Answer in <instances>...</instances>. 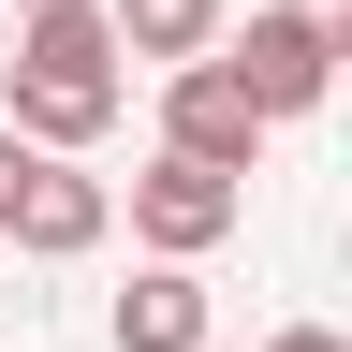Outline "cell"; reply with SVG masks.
Here are the masks:
<instances>
[{
    "instance_id": "obj_1",
    "label": "cell",
    "mask_w": 352,
    "mask_h": 352,
    "mask_svg": "<svg viewBox=\"0 0 352 352\" xmlns=\"http://www.w3.org/2000/svg\"><path fill=\"white\" fill-rule=\"evenodd\" d=\"M0 74H15L0 118H15L30 147H74L88 162L118 132V103H132V30H118V0H59V15H15V59Z\"/></svg>"
},
{
    "instance_id": "obj_2",
    "label": "cell",
    "mask_w": 352,
    "mask_h": 352,
    "mask_svg": "<svg viewBox=\"0 0 352 352\" xmlns=\"http://www.w3.org/2000/svg\"><path fill=\"white\" fill-rule=\"evenodd\" d=\"M235 220H250V176H220V162H176V147H162L147 176H132V235H147V264H206Z\"/></svg>"
},
{
    "instance_id": "obj_3",
    "label": "cell",
    "mask_w": 352,
    "mask_h": 352,
    "mask_svg": "<svg viewBox=\"0 0 352 352\" xmlns=\"http://www.w3.org/2000/svg\"><path fill=\"white\" fill-rule=\"evenodd\" d=\"M264 132H279V118L250 103V74H235V59H191V74H162V147H176V162H220V176H250V162H264Z\"/></svg>"
},
{
    "instance_id": "obj_4",
    "label": "cell",
    "mask_w": 352,
    "mask_h": 352,
    "mask_svg": "<svg viewBox=\"0 0 352 352\" xmlns=\"http://www.w3.org/2000/svg\"><path fill=\"white\" fill-rule=\"evenodd\" d=\"M220 59L250 74V103H264V118H323V103H338V74H352L338 44H323V30L294 15V0H264V15H250L235 44H220Z\"/></svg>"
},
{
    "instance_id": "obj_5",
    "label": "cell",
    "mask_w": 352,
    "mask_h": 352,
    "mask_svg": "<svg viewBox=\"0 0 352 352\" xmlns=\"http://www.w3.org/2000/svg\"><path fill=\"white\" fill-rule=\"evenodd\" d=\"M103 235H118V191H103L74 147H44V176H30V206H15V235H0V250H30V264H88Z\"/></svg>"
},
{
    "instance_id": "obj_6",
    "label": "cell",
    "mask_w": 352,
    "mask_h": 352,
    "mask_svg": "<svg viewBox=\"0 0 352 352\" xmlns=\"http://www.w3.org/2000/svg\"><path fill=\"white\" fill-rule=\"evenodd\" d=\"M103 338L118 352H220V308H206L191 264H132V294L103 308Z\"/></svg>"
},
{
    "instance_id": "obj_7",
    "label": "cell",
    "mask_w": 352,
    "mask_h": 352,
    "mask_svg": "<svg viewBox=\"0 0 352 352\" xmlns=\"http://www.w3.org/2000/svg\"><path fill=\"white\" fill-rule=\"evenodd\" d=\"M118 30H132V59L147 74H191L235 44V0H118Z\"/></svg>"
},
{
    "instance_id": "obj_8",
    "label": "cell",
    "mask_w": 352,
    "mask_h": 352,
    "mask_svg": "<svg viewBox=\"0 0 352 352\" xmlns=\"http://www.w3.org/2000/svg\"><path fill=\"white\" fill-rule=\"evenodd\" d=\"M30 176H44V147H30L15 118H0V235H15V206H30Z\"/></svg>"
},
{
    "instance_id": "obj_9",
    "label": "cell",
    "mask_w": 352,
    "mask_h": 352,
    "mask_svg": "<svg viewBox=\"0 0 352 352\" xmlns=\"http://www.w3.org/2000/svg\"><path fill=\"white\" fill-rule=\"evenodd\" d=\"M294 15H308V30H323V44H338V59H352V0H294Z\"/></svg>"
},
{
    "instance_id": "obj_10",
    "label": "cell",
    "mask_w": 352,
    "mask_h": 352,
    "mask_svg": "<svg viewBox=\"0 0 352 352\" xmlns=\"http://www.w3.org/2000/svg\"><path fill=\"white\" fill-rule=\"evenodd\" d=\"M264 352H352L338 323H279V338H264Z\"/></svg>"
},
{
    "instance_id": "obj_11",
    "label": "cell",
    "mask_w": 352,
    "mask_h": 352,
    "mask_svg": "<svg viewBox=\"0 0 352 352\" xmlns=\"http://www.w3.org/2000/svg\"><path fill=\"white\" fill-rule=\"evenodd\" d=\"M15 15H59V0H15Z\"/></svg>"
},
{
    "instance_id": "obj_12",
    "label": "cell",
    "mask_w": 352,
    "mask_h": 352,
    "mask_svg": "<svg viewBox=\"0 0 352 352\" xmlns=\"http://www.w3.org/2000/svg\"><path fill=\"white\" fill-rule=\"evenodd\" d=\"M338 264H352V235H338Z\"/></svg>"
}]
</instances>
